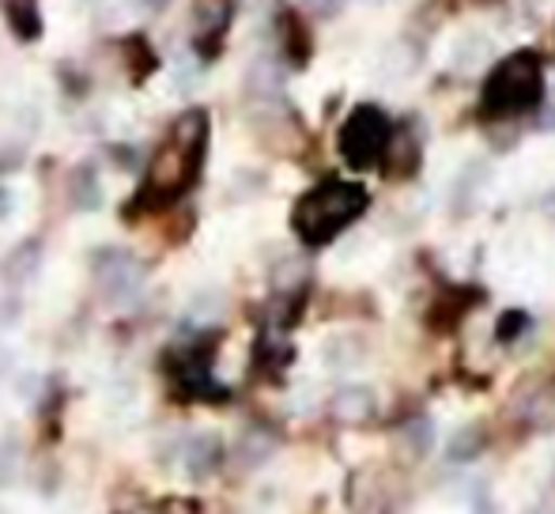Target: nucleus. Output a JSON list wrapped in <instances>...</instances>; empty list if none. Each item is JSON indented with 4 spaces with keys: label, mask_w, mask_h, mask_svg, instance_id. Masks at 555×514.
Returning <instances> with one entry per match:
<instances>
[{
    "label": "nucleus",
    "mask_w": 555,
    "mask_h": 514,
    "mask_svg": "<svg viewBox=\"0 0 555 514\" xmlns=\"http://www.w3.org/2000/svg\"><path fill=\"white\" fill-rule=\"evenodd\" d=\"M208 144H212V118L205 106H190L175 118L167 129L163 147L147 163L144 185H140L137 201L147 208L170 205V201L185 197L193 185L201 182V170L208 159Z\"/></svg>",
    "instance_id": "obj_1"
},
{
    "label": "nucleus",
    "mask_w": 555,
    "mask_h": 514,
    "mask_svg": "<svg viewBox=\"0 0 555 514\" xmlns=\"http://www.w3.org/2000/svg\"><path fill=\"white\" fill-rule=\"evenodd\" d=\"M366 208H371L366 185L351 182V178H325L295 201L292 231L307 250H322V246L336 243L356 220H363Z\"/></svg>",
    "instance_id": "obj_2"
},
{
    "label": "nucleus",
    "mask_w": 555,
    "mask_h": 514,
    "mask_svg": "<svg viewBox=\"0 0 555 514\" xmlns=\"http://www.w3.org/2000/svg\"><path fill=\"white\" fill-rule=\"evenodd\" d=\"M544 95H548V76H544L541 53L514 50L499 65H491V73L483 76L476 114L483 121H511L521 118V114L541 111Z\"/></svg>",
    "instance_id": "obj_3"
},
{
    "label": "nucleus",
    "mask_w": 555,
    "mask_h": 514,
    "mask_svg": "<svg viewBox=\"0 0 555 514\" xmlns=\"http://www.w3.org/2000/svg\"><path fill=\"white\" fill-rule=\"evenodd\" d=\"M389 140H393V121L374 103L351 106V114L344 118L340 132H336L340 159H344V167H351V170L382 167L389 155Z\"/></svg>",
    "instance_id": "obj_4"
},
{
    "label": "nucleus",
    "mask_w": 555,
    "mask_h": 514,
    "mask_svg": "<svg viewBox=\"0 0 555 514\" xmlns=\"http://www.w3.org/2000/svg\"><path fill=\"white\" fill-rule=\"evenodd\" d=\"M212 360H216L212 337H205V340H190L182 348H170L163 368H167L170 383L182 389L190 401H227L231 389L220 386V378L212 375Z\"/></svg>",
    "instance_id": "obj_5"
},
{
    "label": "nucleus",
    "mask_w": 555,
    "mask_h": 514,
    "mask_svg": "<svg viewBox=\"0 0 555 514\" xmlns=\"http://www.w3.org/2000/svg\"><path fill=\"white\" fill-rule=\"evenodd\" d=\"M91 277H95L99 292L106 303L125 307L144 292V265L137 261V254L121 250V246H103L91 254Z\"/></svg>",
    "instance_id": "obj_6"
},
{
    "label": "nucleus",
    "mask_w": 555,
    "mask_h": 514,
    "mask_svg": "<svg viewBox=\"0 0 555 514\" xmlns=\"http://www.w3.org/2000/svg\"><path fill=\"white\" fill-rule=\"evenodd\" d=\"M234 23V0H193V50L201 61H216L223 53L227 30Z\"/></svg>",
    "instance_id": "obj_7"
},
{
    "label": "nucleus",
    "mask_w": 555,
    "mask_h": 514,
    "mask_svg": "<svg viewBox=\"0 0 555 514\" xmlns=\"http://www.w3.org/2000/svg\"><path fill=\"white\" fill-rule=\"evenodd\" d=\"M276 42L287 68H307L310 57H314V35H310L307 20L295 8H280L276 12Z\"/></svg>",
    "instance_id": "obj_8"
},
{
    "label": "nucleus",
    "mask_w": 555,
    "mask_h": 514,
    "mask_svg": "<svg viewBox=\"0 0 555 514\" xmlns=\"http://www.w3.org/2000/svg\"><path fill=\"white\" fill-rule=\"evenodd\" d=\"M330 412H333L336 424H344V427H366V424H374V416H378V394H374L371 386L351 383L333 394Z\"/></svg>",
    "instance_id": "obj_9"
},
{
    "label": "nucleus",
    "mask_w": 555,
    "mask_h": 514,
    "mask_svg": "<svg viewBox=\"0 0 555 514\" xmlns=\"http://www.w3.org/2000/svg\"><path fill=\"white\" fill-rule=\"evenodd\" d=\"M38 269H42V239H23V243H15L8 257L0 261V280H4L8 287H27L30 280L38 277Z\"/></svg>",
    "instance_id": "obj_10"
},
{
    "label": "nucleus",
    "mask_w": 555,
    "mask_h": 514,
    "mask_svg": "<svg viewBox=\"0 0 555 514\" xmlns=\"http://www.w3.org/2000/svg\"><path fill=\"white\" fill-rule=\"evenodd\" d=\"M223 458H227V450H223L220 435L201 432V435H193L190 447H185V470H190L193 480H208L223 470Z\"/></svg>",
    "instance_id": "obj_11"
},
{
    "label": "nucleus",
    "mask_w": 555,
    "mask_h": 514,
    "mask_svg": "<svg viewBox=\"0 0 555 514\" xmlns=\"http://www.w3.org/2000/svg\"><path fill=\"white\" fill-rule=\"evenodd\" d=\"M276 447H280V439H276V432H272V427L249 424L246 432L238 435V447H234V462H238V470L254 473V470H261V465L269 462L272 454H276Z\"/></svg>",
    "instance_id": "obj_12"
},
{
    "label": "nucleus",
    "mask_w": 555,
    "mask_h": 514,
    "mask_svg": "<svg viewBox=\"0 0 555 514\" xmlns=\"http://www.w3.org/2000/svg\"><path fill=\"white\" fill-rule=\"evenodd\" d=\"M0 12H4L8 30H12L23 46H30V42L42 38L46 23H42V8H38V0H4Z\"/></svg>",
    "instance_id": "obj_13"
},
{
    "label": "nucleus",
    "mask_w": 555,
    "mask_h": 514,
    "mask_svg": "<svg viewBox=\"0 0 555 514\" xmlns=\"http://www.w3.org/2000/svg\"><path fill=\"white\" fill-rule=\"evenodd\" d=\"M483 450H488V427L465 424L446 439V462L450 465H473Z\"/></svg>",
    "instance_id": "obj_14"
},
{
    "label": "nucleus",
    "mask_w": 555,
    "mask_h": 514,
    "mask_svg": "<svg viewBox=\"0 0 555 514\" xmlns=\"http://www.w3.org/2000/svg\"><path fill=\"white\" fill-rule=\"evenodd\" d=\"M68 197H73V208L80 213H95L103 205V182H99L95 163H80L68 178Z\"/></svg>",
    "instance_id": "obj_15"
},
{
    "label": "nucleus",
    "mask_w": 555,
    "mask_h": 514,
    "mask_svg": "<svg viewBox=\"0 0 555 514\" xmlns=\"http://www.w3.org/2000/svg\"><path fill=\"white\" fill-rule=\"evenodd\" d=\"M435 424L431 416H412L409 424L401 427V439H397V447H401V454L409 458V462H424L427 454L435 450Z\"/></svg>",
    "instance_id": "obj_16"
},
{
    "label": "nucleus",
    "mask_w": 555,
    "mask_h": 514,
    "mask_svg": "<svg viewBox=\"0 0 555 514\" xmlns=\"http://www.w3.org/2000/svg\"><path fill=\"white\" fill-rule=\"evenodd\" d=\"M121 57H125V68H129L132 80H137V83H144L147 76L155 73V65H159V57H155V50L147 46L144 35L121 38Z\"/></svg>",
    "instance_id": "obj_17"
},
{
    "label": "nucleus",
    "mask_w": 555,
    "mask_h": 514,
    "mask_svg": "<svg viewBox=\"0 0 555 514\" xmlns=\"http://www.w3.org/2000/svg\"><path fill=\"white\" fill-rule=\"evenodd\" d=\"M246 88L261 99H276L280 91H284V68L269 57L254 61V68H249V76H246Z\"/></svg>",
    "instance_id": "obj_18"
},
{
    "label": "nucleus",
    "mask_w": 555,
    "mask_h": 514,
    "mask_svg": "<svg viewBox=\"0 0 555 514\" xmlns=\"http://www.w3.org/2000/svg\"><path fill=\"white\" fill-rule=\"evenodd\" d=\"M292 360H295V348L287 345L280 333H264V337L257 340V368H264L269 375H280Z\"/></svg>",
    "instance_id": "obj_19"
},
{
    "label": "nucleus",
    "mask_w": 555,
    "mask_h": 514,
    "mask_svg": "<svg viewBox=\"0 0 555 514\" xmlns=\"http://www.w3.org/2000/svg\"><path fill=\"white\" fill-rule=\"evenodd\" d=\"M533 325V318L526 314V310H503L495 322V340L499 345H514V340L521 337V333Z\"/></svg>",
    "instance_id": "obj_20"
},
{
    "label": "nucleus",
    "mask_w": 555,
    "mask_h": 514,
    "mask_svg": "<svg viewBox=\"0 0 555 514\" xmlns=\"http://www.w3.org/2000/svg\"><path fill=\"white\" fill-rule=\"evenodd\" d=\"M20 473V447L12 439H0V488H8Z\"/></svg>",
    "instance_id": "obj_21"
},
{
    "label": "nucleus",
    "mask_w": 555,
    "mask_h": 514,
    "mask_svg": "<svg viewBox=\"0 0 555 514\" xmlns=\"http://www.w3.org/2000/svg\"><path fill=\"white\" fill-rule=\"evenodd\" d=\"M302 4H307V12L318 15V20H333V15L344 12V4H348V0H302Z\"/></svg>",
    "instance_id": "obj_22"
},
{
    "label": "nucleus",
    "mask_w": 555,
    "mask_h": 514,
    "mask_svg": "<svg viewBox=\"0 0 555 514\" xmlns=\"http://www.w3.org/2000/svg\"><path fill=\"white\" fill-rule=\"evenodd\" d=\"M20 314H23L20 299H12V295H8V299H0V333L12 330V325L20 322Z\"/></svg>",
    "instance_id": "obj_23"
},
{
    "label": "nucleus",
    "mask_w": 555,
    "mask_h": 514,
    "mask_svg": "<svg viewBox=\"0 0 555 514\" xmlns=\"http://www.w3.org/2000/svg\"><path fill=\"white\" fill-rule=\"evenodd\" d=\"M8 216H12V190H8V185H0V223H4Z\"/></svg>",
    "instance_id": "obj_24"
},
{
    "label": "nucleus",
    "mask_w": 555,
    "mask_h": 514,
    "mask_svg": "<svg viewBox=\"0 0 555 514\" xmlns=\"http://www.w3.org/2000/svg\"><path fill=\"white\" fill-rule=\"evenodd\" d=\"M473 514H495V503H491L488 496H480V500H476V511Z\"/></svg>",
    "instance_id": "obj_25"
},
{
    "label": "nucleus",
    "mask_w": 555,
    "mask_h": 514,
    "mask_svg": "<svg viewBox=\"0 0 555 514\" xmlns=\"http://www.w3.org/2000/svg\"><path fill=\"white\" fill-rule=\"evenodd\" d=\"M529 514H555V507H548V503H541V507H533Z\"/></svg>",
    "instance_id": "obj_26"
},
{
    "label": "nucleus",
    "mask_w": 555,
    "mask_h": 514,
    "mask_svg": "<svg viewBox=\"0 0 555 514\" xmlns=\"http://www.w3.org/2000/svg\"><path fill=\"white\" fill-rule=\"evenodd\" d=\"M363 514H389V511H382V507H371V511H363Z\"/></svg>",
    "instance_id": "obj_27"
}]
</instances>
